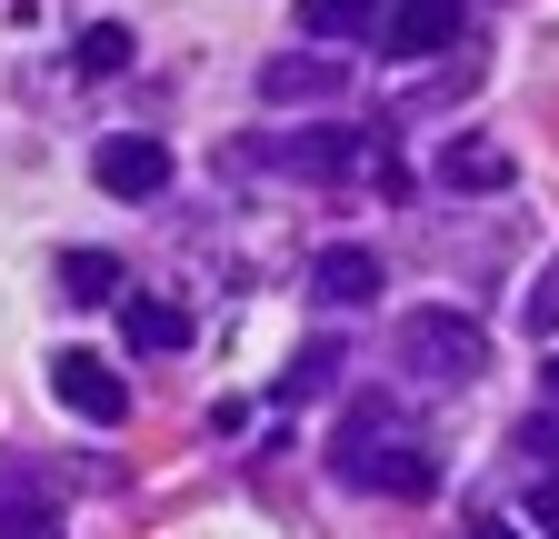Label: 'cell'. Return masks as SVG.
Masks as SVG:
<instances>
[{
    "mask_svg": "<svg viewBox=\"0 0 559 539\" xmlns=\"http://www.w3.org/2000/svg\"><path fill=\"white\" fill-rule=\"evenodd\" d=\"M330 469L349 490H380V500H430L440 490V459L390 430V399H360V410H349V430L330 440Z\"/></svg>",
    "mask_w": 559,
    "mask_h": 539,
    "instance_id": "obj_1",
    "label": "cell"
},
{
    "mask_svg": "<svg viewBox=\"0 0 559 539\" xmlns=\"http://www.w3.org/2000/svg\"><path fill=\"white\" fill-rule=\"evenodd\" d=\"M400 360H409L419 380L460 390V380H479V370H489V330H479V320H460V310H409V320H400Z\"/></svg>",
    "mask_w": 559,
    "mask_h": 539,
    "instance_id": "obj_2",
    "label": "cell"
},
{
    "mask_svg": "<svg viewBox=\"0 0 559 539\" xmlns=\"http://www.w3.org/2000/svg\"><path fill=\"white\" fill-rule=\"evenodd\" d=\"M360 160H370V130H340V120L290 130V141H270V170H290V180H349Z\"/></svg>",
    "mask_w": 559,
    "mask_h": 539,
    "instance_id": "obj_3",
    "label": "cell"
},
{
    "mask_svg": "<svg viewBox=\"0 0 559 539\" xmlns=\"http://www.w3.org/2000/svg\"><path fill=\"white\" fill-rule=\"evenodd\" d=\"M50 390H60L70 420H100V430L130 420V390H120V370H100V350H60L50 360Z\"/></svg>",
    "mask_w": 559,
    "mask_h": 539,
    "instance_id": "obj_4",
    "label": "cell"
},
{
    "mask_svg": "<svg viewBox=\"0 0 559 539\" xmlns=\"http://www.w3.org/2000/svg\"><path fill=\"white\" fill-rule=\"evenodd\" d=\"M91 170H100L110 200H160V190H170V151L151 141V130H120V141H100Z\"/></svg>",
    "mask_w": 559,
    "mask_h": 539,
    "instance_id": "obj_5",
    "label": "cell"
},
{
    "mask_svg": "<svg viewBox=\"0 0 559 539\" xmlns=\"http://www.w3.org/2000/svg\"><path fill=\"white\" fill-rule=\"evenodd\" d=\"M460 21H469V0H400V11H390V50L430 60V50L460 40Z\"/></svg>",
    "mask_w": 559,
    "mask_h": 539,
    "instance_id": "obj_6",
    "label": "cell"
},
{
    "mask_svg": "<svg viewBox=\"0 0 559 539\" xmlns=\"http://www.w3.org/2000/svg\"><path fill=\"white\" fill-rule=\"evenodd\" d=\"M260 100H340V50H290V60H260Z\"/></svg>",
    "mask_w": 559,
    "mask_h": 539,
    "instance_id": "obj_7",
    "label": "cell"
},
{
    "mask_svg": "<svg viewBox=\"0 0 559 539\" xmlns=\"http://www.w3.org/2000/svg\"><path fill=\"white\" fill-rule=\"evenodd\" d=\"M310 280H320V300H330V310H370L390 270H380V250H320Z\"/></svg>",
    "mask_w": 559,
    "mask_h": 539,
    "instance_id": "obj_8",
    "label": "cell"
},
{
    "mask_svg": "<svg viewBox=\"0 0 559 539\" xmlns=\"http://www.w3.org/2000/svg\"><path fill=\"white\" fill-rule=\"evenodd\" d=\"M120 340L151 350V360H160V350H190V310H180V300H120Z\"/></svg>",
    "mask_w": 559,
    "mask_h": 539,
    "instance_id": "obj_9",
    "label": "cell"
},
{
    "mask_svg": "<svg viewBox=\"0 0 559 539\" xmlns=\"http://www.w3.org/2000/svg\"><path fill=\"white\" fill-rule=\"evenodd\" d=\"M440 180H450V190H510V151H500V141H469V130H460V141L440 151Z\"/></svg>",
    "mask_w": 559,
    "mask_h": 539,
    "instance_id": "obj_10",
    "label": "cell"
},
{
    "mask_svg": "<svg viewBox=\"0 0 559 539\" xmlns=\"http://www.w3.org/2000/svg\"><path fill=\"white\" fill-rule=\"evenodd\" d=\"M60 300H120V260L110 250H60Z\"/></svg>",
    "mask_w": 559,
    "mask_h": 539,
    "instance_id": "obj_11",
    "label": "cell"
},
{
    "mask_svg": "<svg viewBox=\"0 0 559 539\" xmlns=\"http://www.w3.org/2000/svg\"><path fill=\"white\" fill-rule=\"evenodd\" d=\"M380 21V0H300V31L310 40H360Z\"/></svg>",
    "mask_w": 559,
    "mask_h": 539,
    "instance_id": "obj_12",
    "label": "cell"
},
{
    "mask_svg": "<svg viewBox=\"0 0 559 539\" xmlns=\"http://www.w3.org/2000/svg\"><path fill=\"white\" fill-rule=\"evenodd\" d=\"M469 81H479V71H469V60H450V71H430V81H419V71H409V81H400V110H430V100H460Z\"/></svg>",
    "mask_w": 559,
    "mask_h": 539,
    "instance_id": "obj_13",
    "label": "cell"
},
{
    "mask_svg": "<svg viewBox=\"0 0 559 539\" xmlns=\"http://www.w3.org/2000/svg\"><path fill=\"white\" fill-rule=\"evenodd\" d=\"M81 71H91V81H100V71H130V31H120V21L81 31Z\"/></svg>",
    "mask_w": 559,
    "mask_h": 539,
    "instance_id": "obj_14",
    "label": "cell"
},
{
    "mask_svg": "<svg viewBox=\"0 0 559 539\" xmlns=\"http://www.w3.org/2000/svg\"><path fill=\"white\" fill-rule=\"evenodd\" d=\"M330 370H340V350H330V340H310V350L290 360V380H280V390H290V399H310V390H330Z\"/></svg>",
    "mask_w": 559,
    "mask_h": 539,
    "instance_id": "obj_15",
    "label": "cell"
},
{
    "mask_svg": "<svg viewBox=\"0 0 559 539\" xmlns=\"http://www.w3.org/2000/svg\"><path fill=\"white\" fill-rule=\"evenodd\" d=\"M530 330H539V340H559V260L539 270V290H530Z\"/></svg>",
    "mask_w": 559,
    "mask_h": 539,
    "instance_id": "obj_16",
    "label": "cell"
},
{
    "mask_svg": "<svg viewBox=\"0 0 559 539\" xmlns=\"http://www.w3.org/2000/svg\"><path fill=\"white\" fill-rule=\"evenodd\" d=\"M530 519H539V529H549V539H559V469H549V480H539V490H530Z\"/></svg>",
    "mask_w": 559,
    "mask_h": 539,
    "instance_id": "obj_17",
    "label": "cell"
},
{
    "mask_svg": "<svg viewBox=\"0 0 559 539\" xmlns=\"http://www.w3.org/2000/svg\"><path fill=\"white\" fill-rule=\"evenodd\" d=\"M469 539H530V529H500V519H479V529H469Z\"/></svg>",
    "mask_w": 559,
    "mask_h": 539,
    "instance_id": "obj_18",
    "label": "cell"
},
{
    "mask_svg": "<svg viewBox=\"0 0 559 539\" xmlns=\"http://www.w3.org/2000/svg\"><path fill=\"white\" fill-rule=\"evenodd\" d=\"M539 380H549V399H559V350H549V370H539Z\"/></svg>",
    "mask_w": 559,
    "mask_h": 539,
    "instance_id": "obj_19",
    "label": "cell"
}]
</instances>
